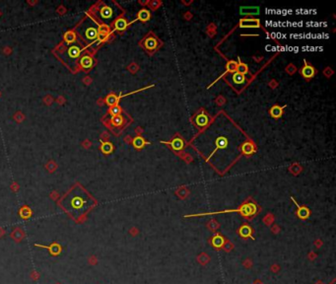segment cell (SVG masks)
<instances>
[{"label": "cell", "instance_id": "cell-11", "mask_svg": "<svg viewBox=\"0 0 336 284\" xmlns=\"http://www.w3.org/2000/svg\"><path fill=\"white\" fill-rule=\"evenodd\" d=\"M291 198H292V200L294 201V203H295L297 208H298L297 214H298L299 218H301V219H307L308 216H310V213H311L310 210H308V208L306 207V206H300V205H299L298 203L296 202V200L294 199V197H291Z\"/></svg>", "mask_w": 336, "mask_h": 284}, {"label": "cell", "instance_id": "cell-20", "mask_svg": "<svg viewBox=\"0 0 336 284\" xmlns=\"http://www.w3.org/2000/svg\"><path fill=\"white\" fill-rule=\"evenodd\" d=\"M133 146H134L136 149H142L144 146L148 144V142H146V140L141 136H136L132 141Z\"/></svg>", "mask_w": 336, "mask_h": 284}, {"label": "cell", "instance_id": "cell-1", "mask_svg": "<svg viewBox=\"0 0 336 284\" xmlns=\"http://www.w3.org/2000/svg\"><path fill=\"white\" fill-rule=\"evenodd\" d=\"M61 203L64 210L76 219L81 217L93 206L94 200L86 190L81 186H77L63 196Z\"/></svg>", "mask_w": 336, "mask_h": 284}, {"label": "cell", "instance_id": "cell-7", "mask_svg": "<svg viewBox=\"0 0 336 284\" xmlns=\"http://www.w3.org/2000/svg\"><path fill=\"white\" fill-rule=\"evenodd\" d=\"M301 74L303 75L304 78L306 79H312L314 75H316V69L311 64L307 63V61L305 60V65L303 66V68L301 69Z\"/></svg>", "mask_w": 336, "mask_h": 284}, {"label": "cell", "instance_id": "cell-21", "mask_svg": "<svg viewBox=\"0 0 336 284\" xmlns=\"http://www.w3.org/2000/svg\"><path fill=\"white\" fill-rule=\"evenodd\" d=\"M232 79H233L234 83L237 84V85H242V84H243L244 82H246V80H247V78H246L244 75H243L241 73H238V72L233 73Z\"/></svg>", "mask_w": 336, "mask_h": 284}, {"label": "cell", "instance_id": "cell-16", "mask_svg": "<svg viewBox=\"0 0 336 284\" xmlns=\"http://www.w3.org/2000/svg\"><path fill=\"white\" fill-rule=\"evenodd\" d=\"M211 243H212V245H213V247H215V248H221V247H223L224 243H225V239H224V237H222L221 235L217 234V235L213 236V237H212Z\"/></svg>", "mask_w": 336, "mask_h": 284}, {"label": "cell", "instance_id": "cell-22", "mask_svg": "<svg viewBox=\"0 0 336 284\" xmlns=\"http://www.w3.org/2000/svg\"><path fill=\"white\" fill-rule=\"evenodd\" d=\"M238 64H237V70L236 72L238 73H241L243 75H246L247 73H248V67L246 63H243L241 61V59H239V57L238 58Z\"/></svg>", "mask_w": 336, "mask_h": 284}, {"label": "cell", "instance_id": "cell-4", "mask_svg": "<svg viewBox=\"0 0 336 284\" xmlns=\"http://www.w3.org/2000/svg\"><path fill=\"white\" fill-rule=\"evenodd\" d=\"M65 53H66V55H65L64 60L67 61V59H68L69 62L75 63V60L79 57L80 53H81V49L77 46H71L66 50Z\"/></svg>", "mask_w": 336, "mask_h": 284}, {"label": "cell", "instance_id": "cell-5", "mask_svg": "<svg viewBox=\"0 0 336 284\" xmlns=\"http://www.w3.org/2000/svg\"><path fill=\"white\" fill-rule=\"evenodd\" d=\"M98 17L103 20L104 22H108V21H110L114 18V9L110 6H106V5H104L103 7H101L100 10L98 11Z\"/></svg>", "mask_w": 336, "mask_h": 284}, {"label": "cell", "instance_id": "cell-9", "mask_svg": "<svg viewBox=\"0 0 336 284\" xmlns=\"http://www.w3.org/2000/svg\"><path fill=\"white\" fill-rule=\"evenodd\" d=\"M259 26V20L256 19H243L239 21L241 28H257Z\"/></svg>", "mask_w": 336, "mask_h": 284}, {"label": "cell", "instance_id": "cell-23", "mask_svg": "<svg viewBox=\"0 0 336 284\" xmlns=\"http://www.w3.org/2000/svg\"><path fill=\"white\" fill-rule=\"evenodd\" d=\"M118 100H119V97H117V96L114 94H110L106 98V103L110 107H114V106H117Z\"/></svg>", "mask_w": 336, "mask_h": 284}, {"label": "cell", "instance_id": "cell-6", "mask_svg": "<svg viewBox=\"0 0 336 284\" xmlns=\"http://www.w3.org/2000/svg\"><path fill=\"white\" fill-rule=\"evenodd\" d=\"M162 143L169 144V145L172 147V149L174 150V151H177V152L181 151V150H183V147H184V140L179 136L174 137L170 142H162Z\"/></svg>", "mask_w": 336, "mask_h": 284}, {"label": "cell", "instance_id": "cell-19", "mask_svg": "<svg viewBox=\"0 0 336 284\" xmlns=\"http://www.w3.org/2000/svg\"><path fill=\"white\" fill-rule=\"evenodd\" d=\"M252 227L248 226V225H247V224L243 225V226L239 228V235H241L242 237H243V238L252 237Z\"/></svg>", "mask_w": 336, "mask_h": 284}, {"label": "cell", "instance_id": "cell-3", "mask_svg": "<svg viewBox=\"0 0 336 284\" xmlns=\"http://www.w3.org/2000/svg\"><path fill=\"white\" fill-rule=\"evenodd\" d=\"M99 26L97 23H95L90 18L85 20L83 24L79 27L78 33L85 41L87 42H95L97 41L98 34H99Z\"/></svg>", "mask_w": 336, "mask_h": 284}, {"label": "cell", "instance_id": "cell-17", "mask_svg": "<svg viewBox=\"0 0 336 284\" xmlns=\"http://www.w3.org/2000/svg\"><path fill=\"white\" fill-rule=\"evenodd\" d=\"M151 18L150 11L147 9H141L137 14V20H140L142 22H147Z\"/></svg>", "mask_w": 336, "mask_h": 284}, {"label": "cell", "instance_id": "cell-28", "mask_svg": "<svg viewBox=\"0 0 336 284\" xmlns=\"http://www.w3.org/2000/svg\"><path fill=\"white\" fill-rule=\"evenodd\" d=\"M120 112H121V109L118 106H114L110 108V114L113 116H118V115H120Z\"/></svg>", "mask_w": 336, "mask_h": 284}, {"label": "cell", "instance_id": "cell-10", "mask_svg": "<svg viewBox=\"0 0 336 284\" xmlns=\"http://www.w3.org/2000/svg\"><path fill=\"white\" fill-rule=\"evenodd\" d=\"M144 47L147 50H154L158 47V40L155 37L149 36L147 39L144 41Z\"/></svg>", "mask_w": 336, "mask_h": 284}, {"label": "cell", "instance_id": "cell-29", "mask_svg": "<svg viewBox=\"0 0 336 284\" xmlns=\"http://www.w3.org/2000/svg\"><path fill=\"white\" fill-rule=\"evenodd\" d=\"M253 284H262V283H261L260 281H255V282H254Z\"/></svg>", "mask_w": 336, "mask_h": 284}, {"label": "cell", "instance_id": "cell-14", "mask_svg": "<svg viewBox=\"0 0 336 284\" xmlns=\"http://www.w3.org/2000/svg\"><path fill=\"white\" fill-rule=\"evenodd\" d=\"M93 63H94L93 58L88 55H83L81 57V59H80V65L82 66L83 69H86V70L87 69H90L93 66Z\"/></svg>", "mask_w": 336, "mask_h": 284}, {"label": "cell", "instance_id": "cell-15", "mask_svg": "<svg viewBox=\"0 0 336 284\" xmlns=\"http://www.w3.org/2000/svg\"><path fill=\"white\" fill-rule=\"evenodd\" d=\"M242 151L243 154L246 155H252L255 152V147L253 145L252 142L250 141H247L244 142L243 145H242Z\"/></svg>", "mask_w": 336, "mask_h": 284}, {"label": "cell", "instance_id": "cell-24", "mask_svg": "<svg viewBox=\"0 0 336 284\" xmlns=\"http://www.w3.org/2000/svg\"><path fill=\"white\" fill-rule=\"evenodd\" d=\"M64 40H65V42H67V44H72V42H75V40H76L75 33L72 32V31L66 32L65 35H64Z\"/></svg>", "mask_w": 336, "mask_h": 284}, {"label": "cell", "instance_id": "cell-26", "mask_svg": "<svg viewBox=\"0 0 336 284\" xmlns=\"http://www.w3.org/2000/svg\"><path fill=\"white\" fill-rule=\"evenodd\" d=\"M122 124H123V117L120 115L113 116V117H111V125L114 126H120Z\"/></svg>", "mask_w": 336, "mask_h": 284}, {"label": "cell", "instance_id": "cell-13", "mask_svg": "<svg viewBox=\"0 0 336 284\" xmlns=\"http://www.w3.org/2000/svg\"><path fill=\"white\" fill-rule=\"evenodd\" d=\"M286 108V106H283V107H280V106H273L272 108L270 109L269 112H270V116L273 117V119H280V117L282 116V115H283V110Z\"/></svg>", "mask_w": 336, "mask_h": 284}, {"label": "cell", "instance_id": "cell-25", "mask_svg": "<svg viewBox=\"0 0 336 284\" xmlns=\"http://www.w3.org/2000/svg\"><path fill=\"white\" fill-rule=\"evenodd\" d=\"M101 149H102V151L105 153V154H110L113 152L114 150V146L113 144H111L110 142H104L102 144V147H101Z\"/></svg>", "mask_w": 336, "mask_h": 284}, {"label": "cell", "instance_id": "cell-8", "mask_svg": "<svg viewBox=\"0 0 336 284\" xmlns=\"http://www.w3.org/2000/svg\"><path fill=\"white\" fill-rule=\"evenodd\" d=\"M208 124H209V117L204 111H200L199 114H197V116H195V125L197 126L203 128L208 125Z\"/></svg>", "mask_w": 336, "mask_h": 284}, {"label": "cell", "instance_id": "cell-12", "mask_svg": "<svg viewBox=\"0 0 336 284\" xmlns=\"http://www.w3.org/2000/svg\"><path fill=\"white\" fill-rule=\"evenodd\" d=\"M237 64H238V62H237V61H235V60H230V61H228V63L226 64V72L224 73V74H222L221 76H220L219 78H218V79L216 80V81L213 82L209 87L213 86V85H214V84L218 81V80H220V79L224 76V75L226 74V73H229V72H233V73H235V72H236V70H237Z\"/></svg>", "mask_w": 336, "mask_h": 284}, {"label": "cell", "instance_id": "cell-2", "mask_svg": "<svg viewBox=\"0 0 336 284\" xmlns=\"http://www.w3.org/2000/svg\"><path fill=\"white\" fill-rule=\"evenodd\" d=\"M258 211V207L252 201H247L244 202L243 205H241V207L238 208V209L235 210H223V211H219V212H211L208 214H221V213H230V212H239L241 215H243L246 218H252L254 215H256ZM208 214H191V215H185V217H194V216H202V215H208Z\"/></svg>", "mask_w": 336, "mask_h": 284}, {"label": "cell", "instance_id": "cell-18", "mask_svg": "<svg viewBox=\"0 0 336 284\" xmlns=\"http://www.w3.org/2000/svg\"><path fill=\"white\" fill-rule=\"evenodd\" d=\"M129 24L124 18H118L114 22V29L117 31H124Z\"/></svg>", "mask_w": 336, "mask_h": 284}, {"label": "cell", "instance_id": "cell-27", "mask_svg": "<svg viewBox=\"0 0 336 284\" xmlns=\"http://www.w3.org/2000/svg\"><path fill=\"white\" fill-rule=\"evenodd\" d=\"M227 146V139L225 137H219L217 139V147L224 148Z\"/></svg>", "mask_w": 336, "mask_h": 284}]
</instances>
